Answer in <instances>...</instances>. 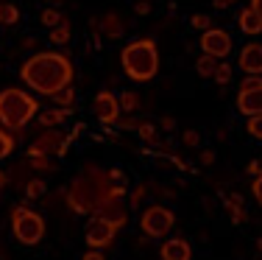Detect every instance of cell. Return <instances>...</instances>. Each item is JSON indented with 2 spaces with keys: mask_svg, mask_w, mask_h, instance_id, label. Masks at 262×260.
<instances>
[{
  "mask_svg": "<svg viewBox=\"0 0 262 260\" xmlns=\"http://www.w3.org/2000/svg\"><path fill=\"white\" fill-rule=\"evenodd\" d=\"M123 196H126V185L112 182L109 171L98 168V165H86L67 188V204L84 215H95L101 207H106L115 199H123Z\"/></svg>",
  "mask_w": 262,
  "mask_h": 260,
  "instance_id": "6da1fadb",
  "label": "cell"
},
{
  "mask_svg": "<svg viewBox=\"0 0 262 260\" xmlns=\"http://www.w3.org/2000/svg\"><path fill=\"white\" fill-rule=\"evenodd\" d=\"M73 76H76L73 62L64 53H56V51L34 53L20 67V78L39 95H56L59 90L73 84Z\"/></svg>",
  "mask_w": 262,
  "mask_h": 260,
  "instance_id": "7a4b0ae2",
  "label": "cell"
},
{
  "mask_svg": "<svg viewBox=\"0 0 262 260\" xmlns=\"http://www.w3.org/2000/svg\"><path fill=\"white\" fill-rule=\"evenodd\" d=\"M120 65L126 70V76L131 82H151L159 73V51L157 42L151 36H137V39H128L120 51Z\"/></svg>",
  "mask_w": 262,
  "mask_h": 260,
  "instance_id": "3957f363",
  "label": "cell"
},
{
  "mask_svg": "<svg viewBox=\"0 0 262 260\" xmlns=\"http://www.w3.org/2000/svg\"><path fill=\"white\" fill-rule=\"evenodd\" d=\"M39 112V104L34 95L17 87H6L0 92V123L3 129H26Z\"/></svg>",
  "mask_w": 262,
  "mask_h": 260,
  "instance_id": "277c9868",
  "label": "cell"
},
{
  "mask_svg": "<svg viewBox=\"0 0 262 260\" xmlns=\"http://www.w3.org/2000/svg\"><path fill=\"white\" fill-rule=\"evenodd\" d=\"M11 232H14V238L20 244L36 246L42 241V235H45V218L28 207H14V213H11Z\"/></svg>",
  "mask_w": 262,
  "mask_h": 260,
  "instance_id": "5b68a950",
  "label": "cell"
},
{
  "mask_svg": "<svg viewBox=\"0 0 262 260\" xmlns=\"http://www.w3.org/2000/svg\"><path fill=\"white\" fill-rule=\"evenodd\" d=\"M173 224H176V215H173V210L167 207V204H151V207L140 215V230L145 232L148 238H162V235H167L173 230Z\"/></svg>",
  "mask_w": 262,
  "mask_h": 260,
  "instance_id": "8992f818",
  "label": "cell"
},
{
  "mask_svg": "<svg viewBox=\"0 0 262 260\" xmlns=\"http://www.w3.org/2000/svg\"><path fill=\"white\" fill-rule=\"evenodd\" d=\"M237 112L254 117L262 115V76H246L237 90Z\"/></svg>",
  "mask_w": 262,
  "mask_h": 260,
  "instance_id": "52a82bcc",
  "label": "cell"
},
{
  "mask_svg": "<svg viewBox=\"0 0 262 260\" xmlns=\"http://www.w3.org/2000/svg\"><path fill=\"white\" fill-rule=\"evenodd\" d=\"M198 45H201V53H207L212 59H226L234 48V39H232V34L223 31V28H209V31H201Z\"/></svg>",
  "mask_w": 262,
  "mask_h": 260,
  "instance_id": "ba28073f",
  "label": "cell"
},
{
  "mask_svg": "<svg viewBox=\"0 0 262 260\" xmlns=\"http://www.w3.org/2000/svg\"><path fill=\"white\" fill-rule=\"evenodd\" d=\"M115 235L117 230L109 224L106 218H101V215H92L90 218V224H86V246L90 249H106V246L115 241Z\"/></svg>",
  "mask_w": 262,
  "mask_h": 260,
  "instance_id": "9c48e42d",
  "label": "cell"
},
{
  "mask_svg": "<svg viewBox=\"0 0 262 260\" xmlns=\"http://www.w3.org/2000/svg\"><path fill=\"white\" fill-rule=\"evenodd\" d=\"M92 112H95V117L101 123H106V126H109V123H117L120 121V104H117V95L112 90H101L95 95V101H92Z\"/></svg>",
  "mask_w": 262,
  "mask_h": 260,
  "instance_id": "30bf717a",
  "label": "cell"
},
{
  "mask_svg": "<svg viewBox=\"0 0 262 260\" xmlns=\"http://www.w3.org/2000/svg\"><path fill=\"white\" fill-rule=\"evenodd\" d=\"M237 67L246 76H262V42H248L243 45L240 56H237Z\"/></svg>",
  "mask_w": 262,
  "mask_h": 260,
  "instance_id": "8fae6325",
  "label": "cell"
},
{
  "mask_svg": "<svg viewBox=\"0 0 262 260\" xmlns=\"http://www.w3.org/2000/svg\"><path fill=\"white\" fill-rule=\"evenodd\" d=\"M61 143H64V134H59L56 129L45 132L42 137H36L34 143L28 146V157H51V154H59Z\"/></svg>",
  "mask_w": 262,
  "mask_h": 260,
  "instance_id": "7c38bea8",
  "label": "cell"
},
{
  "mask_svg": "<svg viewBox=\"0 0 262 260\" xmlns=\"http://www.w3.org/2000/svg\"><path fill=\"white\" fill-rule=\"evenodd\" d=\"M95 215H101V218H106L115 230H123V227L128 224V204L123 202V199H115V202H109L106 207H101Z\"/></svg>",
  "mask_w": 262,
  "mask_h": 260,
  "instance_id": "4fadbf2b",
  "label": "cell"
},
{
  "mask_svg": "<svg viewBox=\"0 0 262 260\" xmlns=\"http://www.w3.org/2000/svg\"><path fill=\"white\" fill-rule=\"evenodd\" d=\"M162 260H192V249L184 238H167L159 249Z\"/></svg>",
  "mask_w": 262,
  "mask_h": 260,
  "instance_id": "5bb4252c",
  "label": "cell"
},
{
  "mask_svg": "<svg viewBox=\"0 0 262 260\" xmlns=\"http://www.w3.org/2000/svg\"><path fill=\"white\" fill-rule=\"evenodd\" d=\"M237 26H240V31L248 34V36H259L262 34V23H259V17L254 14L251 6H246V9L237 14Z\"/></svg>",
  "mask_w": 262,
  "mask_h": 260,
  "instance_id": "9a60e30c",
  "label": "cell"
},
{
  "mask_svg": "<svg viewBox=\"0 0 262 260\" xmlns=\"http://www.w3.org/2000/svg\"><path fill=\"white\" fill-rule=\"evenodd\" d=\"M101 31L109 36V39H120V36L126 34V26H123V20L117 14H106L101 20Z\"/></svg>",
  "mask_w": 262,
  "mask_h": 260,
  "instance_id": "2e32d148",
  "label": "cell"
},
{
  "mask_svg": "<svg viewBox=\"0 0 262 260\" xmlns=\"http://www.w3.org/2000/svg\"><path fill=\"white\" fill-rule=\"evenodd\" d=\"M70 112H73V109H59V107H56V109H48V112H36V117H39V123L45 129H56L61 121L70 117Z\"/></svg>",
  "mask_w": 262,
  "mask_h": 260,
  "instance_id": "e0dca14e",
  "label": "cell"
},
{
  "mask_svg": "<svg viewBox=\"0 0 262 260\" xmlns=\"http://www.w3.org/2000/svg\"><path fill=\"white\" fill-rule=\"evenodd\" d=\"M223 204H226L229 215H232L237 224H243V221H246V204H243V196L229 193V196H223Z\"/></svg>",
  "mask_w": 262,
  "mask_h": 260,
  "instance_id": "ac0fdd59",
  "label": "cell"
},
{
  "mask_svg": "<svg viewBox=\"0 0 262 260\" xmlns=\"http://www.w3.org/2000/svg\"><path fill=\"white\" fill-rule=\"evenodd\" d=\"M20 23V9H17L14 3H6V0H0V26L3 28H11Z\"/></svg>",
  "mask_w": 262,
  "mask_h": 260,
  "instance_id": "d6986e66",
  "label": "cell"
},
{
  "mask_svg": "<svg viewBox=\"0 0 262 260\" xmlns=\"http://www.w3.org/2000/svg\"><path fill=\"white\" fill-rule=\"evenodd\" d=\"M73 39V26L67 20H61L56 28H51V42L53 45H67Z\"/></svg>",
  "mask_w": 262,
  "mask_h": 260,
  "instance_id": "ffe728a7",
  "label": "cell"
},
{
  "mask_svg": "<svg viewBox=\"0 0 262 260\" xmlns=\"http://www.w3.org/2000/svg\"><path fill=\"white\" fill-rule=\"evenodd\" d=\"M53 98V104L59 109H73V104H76V90H73V84L70 87H64V90H59L56 95H51Z\"/></svg>",
  "mask_w": 262,
  "mask_h": 260,
  "instance_id": "44dd1931",
  "label": "cell"
},
{
  "mask_svg": "<svg viewBox=\"0 0 262 260\" xmlns=\"http://www.w3.org/2000/svg\"><path fill=\"white\" fill-rule=\"evenodd\" d=\"M117 104H120V112H137V109H140V95L126 90V92L117 95Z\"/></svg>",
  "mask_w": 262,
  "mask_h": 260,
  "instance_id": "7402d4cb",
  "label": "cell"
},
{
  "mask_svg": "<svg viewBox=\"0 0 262 260\" xmlns=\"http://www.w3.org/2000/svg\"><path fill=\"white\" fill-rule=\"evenodd\" d=\"M215 67H217V59L207 56V53H201V56H198V62H195V73H198L201 78H212Z\"/></svg>",
  "mask_w": 262,
  "mask_h": 260,
  "instance_id": "603a6c76",
  "label": "cell"
},
{
  "mask_svg": "<svg viewBox=\"0 0 262 260\" xmlns=\"http://www.w3.org/2000/svg\"><path fill=\"white\" fill-rule=\"evenodd\" d=\"M14 146H17V140H14V134L9 132V129H3L0 126V159H6L11 151H14Z\"/></svg>",
  "mask_w": 262,
  "mask_h": 260,
  "instance_id": "cb8c5ba5",
  "label": "cell"
},
{
  "mask_svg": "<svg viewBox=\"0 0 262 260\" xmlns=\"http://www.w3.org/2000/svg\"><path fill=\"white\" fill-rule=\"evenodd\" d=\"M232 76H234L232 65H229V62H217V67H215V73H212V78H215L217 84H229V82H232Z\"/></svg>",
  "mask_w": 262,
  "mask_h": 260,
  "instance_id": "d4e9b609",
  "label": "cell"
},
{
  "mask_svg": "<svg viewBox=\"0 0 262 260\" xmlns=\"http://www.w3.org/2000/svg\"><path fill=\"white\" fill-rule=\"evenodd\" d=\"M39 20H42V26H45V28H56L61 20H64V17H61L59 9H42Z\"/></svg>",
  "mask_w": 262,
  "mask_h": 260,
  "instance_id": "484cf974",
  "label": "cell"
},
{
  "mask_svg": "<svg viewBox=\"0 0 262 260\" xmlns=\"http://www.w3.org/2000/svg\"><path fill=\"white\" fill-rule=\"evenodd\" d=\"M137 134H140L145 143H157V126H154V123H137Z\"/></svg>",
  "mask_w": 262,
  "mask_h": 260,
  "instance_id": "4316f807",
  "label": "cell"
},
{
  "mask_svg": "<svg viewBox=\"0 0 262 260\" xmlns=\"http://www.w3.org/2000/svg\"><path fill=\"white\" fill-rule=\"evenodd\" d=\"M246 132L251 134L254 140H262V115H254L246 121Z\"/></svg>",
  "mask_w": 262,
  "mask_h": 260,
  "instance_id": "83f0119b",
  "label": "cell"
},
{
  "mask_svg": "<svg viewBox=\"0 0 262 260\" xmlns=\"http://www.w3.org/2000/svg\"><path fill=\"white\" fill-rule=\"evenodd\" d=\"M45 190L48 188H45V182H42V179H31V182L26 185V196H28V199H39Z\"/></svg>",
  "mask_w": 262,
  "mask_h": 260,
  "instance_id": "f1b7e54d",
  "label": "cell"
},
{
  "mask_svg": "<svg viewBox=\"0 0 262 260\" xmlns=\"http://www.w3.org/2000/svg\"><path fill=\"white\" fill-rule=\"evenodd\" d=\"M190 26H192V28H198V31H209V28H212V17H209V14H201V11H198V14H192V17H190Z\"/></svg>",
  "mask_w": 262,
  "mask_h": 260,
  "instance_id": "f546056e",
  "label": "cell"
},
{
  "mask_svg": "<svg viewBox=\"0 0 262 260\" xmlns=\"http://www.w3.org/2000/svg\"><path fill=\"white\" fill-rule=\"evenodd\" d=\"M31 165H34L36 171H51V157H31Z\"/></svg>",
  "mask_w": 262,
  "mask_h": 260,
  "instance_id": "4dcf8cb0",
  "label": "cell"
},
{
  "mask_svg": "<svg viewBox=\"0 0 262 260\" xmlns=\"http://www.w3.org/2000/svg\"><path fill=\"white\" fill-rule=\"evenodd\" d=\"M198 143H201V134L195 132V129H187L184 132V146H190V148H195Z\"/></svg>",
  "mask_w": 262,
  "mask_h": 260,
  "instance_id": "1f68e13d",
  "label": "cell"
},
{
  "mask_svg": "<svg viewBox=\"0 0 262 260\" xmlns=\"http://www.w3.org/2000/svg\"><path fill=\"white\" fill-rule=\"evenodd\" d=\"M142 199H145V188L140 185V188L131 190V202H128V207H140V202H142Z\"/></svg>",
  "mask_w": 262,
  "mask_h": 260,
  "instance_id": "d6a6232c",
  "label": "cell"
},
{
  "mask_svg": "<svg viewBox=\"0 0 262 260\" xmlns=\"http://www.w3.org/2000/svg\"><path fill=\"white\" fill-rule=\"evenodd\" d=\"M246 173H248V176H254V179L262 176V159H251V163L246 165Z\"/></svg>",
  "mask_w": 262,
  "mask_h": 260,
  "instance_id": "836d02e7",
  "label": "cell"
},
{
  "mask_svg": "<svg viewBox=\"0 0 262 260\" xmlns=\"http://www.w3.org/2000/svg\"><path fill=\"white\" fill-rule=\"evenodd\" d=\"M251 193H254V199H257L262 204V176L254 179V185H251Z\"/></svg>",
  "mask_w": 262,
  "mask_h": 260,
  "instance_id": "e575fe53",
  "label": "cell"
},
{
  "mask_svg": "<svg viewBox=\"0 0 262 260\" xmlns=\"http://www.w3.org/2000/svg\"><path fill=\"white\" fill-rule=\"evenodd\" d=\"M134 11H137V14H148V11H151V3H148V0H137Z\"/></svg>",
  "mask_w": 262,
  "mask_h": 260,
  "instance_id": "d590c367",
  "label": "cell"
},
{
  "mask_svg": "<svg viewBox=\"0 0 262 260\" xmlns=\"http://www.w3.org/2000/svg\"><path fill=\"white\" fill-rule=\"evenodd\" d=\"M81 260H106V255H103L101 249H90V252H86V255L81 257Z\"/></svg>",
  "mask_w": 262,
  "mask_h": 260,
  "instance_id": "8d00e7d4",
  "label": "cell"
},
{
  "mask_svg": "<svg viewBox=\"0 0 262 260\" xmlns=\"http://www.w3.org/2000/svg\"><path fill=\"white\" fill-rule=\"evenodd\" d=\"M234 3H237V0H212V6H215L217 11H223V9H232Z\"/></svg>",
  "mask_w": 262,
  "mask_h": 260,
  "instance_id": "74e56055",
  "label": "cell"
},
{
  "mask_svg": "<svg viewBox=\"0 0 262 260\" xmlns=\"http://www.w3.org/2000/svg\"><path fill=\"white\" fill-rule=\"evenodd\" d=\"M201 163H204V165H212V163H215V151H212V148L201 151Z\"/></svg>",
  "mask_w": 262,
  "mask_h": 260,
  "instance_id": "f35d334b",
  "label": "cell"
},
{
  "mask_svg": "<svg viewBox=\"0 0 262 260\" xmlns=\"http://www.w3.org/2000/svg\"><path fill=\"white\" fill-rule=\"evenodd\" d=\"M251 9H254V14H257L259 23H262V0H251Z\"/></svg>",
  "mask_w": 262,
  "mask_h": 260,
  "instance_id": "ab89813d",
  "label": "cell"
},
{
  "mask_svg": "<svg viewBox=\"0 0 262 260\" xmlns=\"http://www.w3.org/2000/svg\"><path fill=\"white\" fill-rule=\"evenodd\" d=\"M162 126L170 132V129H176V121H173V117H162Z\"/></svg>",
  "mask_w": 262,
  "mask_h": 260,
  "instance_id": "60d3db41",
  "label": "cell"
},
{
  "mask_svg": "<svg viewBox=\"0 0 262 260\" xmlns=\"http://www.w3.org/2000/svg\"><path fill=\"white\" fill-rule=\"evenodd\" d=\"M6 182H9V176H6V173H3V171H0V188H3V185H6Z\"/></svg>",
  "mask_w": 262,
  "mask_h": 260,
  "instance_id": "b9f144b4",
  "label": "cell"
},
{
  "mask_svg": "<svg viewBox=\"0 0 262 260\" xmlns=\"http://www.w3.org/2000/svg\"><path fill=\"white\" fill-rule=\"evenodd\" d=\"M257 249H259V252H262V238H259V241H257Z\"/></svg>",
  "mask_w": 262,
  "mask_h": 260,
  "instance_id": "7bdbcfd3",
  "label": "cell"
}]
</instances>
